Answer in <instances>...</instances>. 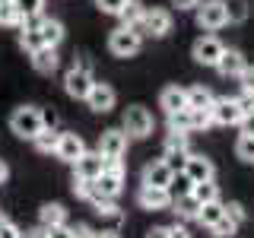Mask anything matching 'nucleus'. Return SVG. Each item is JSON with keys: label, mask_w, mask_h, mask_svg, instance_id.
Returning <instances> with one entry per match:
<instances>
[{"label": "nucleus", "mask_w": 254, "mask_h": 238, "mask_svg": "<svg viewBox=\"0 0 254 238\" xmlns=\"http://www.w3.org/2000/svg\"><path fill=\"white\" fill-rule=\"evenodd\" d=\"M229 22V6L222 0H203L197 6V26L206 29V32H216Z\"/></svg>", "instance_id": "nucleus-3"}, {"label": "nucleus", "mask_w": 254, "mask_h": 238, "mask_svg": "<svg viewBox=\"0 0 254 238\" xmlns=\"http://www.w3.org/2000/svg\"><path fill=\"white\" fill-rule=\"evenodd\" d=\"M181 175H185V181H190V184L210 181L213 178V162L206 156H188L185 165H181Z\"/></svg>", "instance_id": "nucleus-10"}, {"label": "nucleus", "mask_w": 254, "mask_h": 238, "mask_svg": "<svg viewBox=\"0 0 254 238\" xmlns=\"http://www.w3.org/2000/svg\"><path fill=\"white\" fill-rule=\"evenodd\" d=\"M175 206V213H178V219H197V213H200V200H197L194 194H185V197H178V200H172Z\"/></svg>", "instance_id": "nucleus-23"}, {"label": "nucleus", "mask_w": 254, "mask_h": 238, "mask_svg": "<svg viewBox=\"0 0 254 238\" xmlns=\"http://www.w3.org/2000/svg\"><path fill=\"white\" fill-rule=\"evenodd\" d=\"M235 156L242 159V162L254 165V133H242V137H238V143H235Z\"/></svg>", "instance_id": "nucleus-31"}, {"label": "nucleus", "mask_w": 254, "mask_h": 238, "mask_svg": "<svg viewBox=\"0 0 254 238\" xmlns=\"http://www.w3.org/2000/svg\"><path fill=\"white\" fill-rule=\"evenodd\" d=\"M143 13H146V6H143L140 0H127V6L121 10V22H124V26H130V29H137V32H140Z\"/></svg>", "instance_id": "nucleus-25"}, {"label": "nucleus", "mask_w": 254, "mask_h": 238, "mask_svg": "<svg viewBox=\"0 0 254 238\" xmlns=\"http://www.w3.org/2000/svg\"><path fill=\"white\" fill-rule=\"evenodd\" d=\"M95 187L102 190L105 197H118L124 187V175H115V172H102L99 178H95Z\"/></svg>", "instance_id": "nucleus-22"}, {"label": "nucleus", "mask_w": 254, "mask_h": 238, "mask_svg": "<svg viewBox=\"0 0 254 238\" xmlns=\"http://www.w3.org/2000/svg\"><path fill=\"white\" fill-rule=\"evenodd\" d=\"M58 140H61V133L54 130V127H42V130H38V137L32 140V143H35L38 153H54V149H58Z\"/></svg>", "instance_id": "nucleus-26"}, {"label": "nucleus", "mask_w": 254, "mask_h": 238, "mask_svg": "<svg viewBox=\"0 0 254 238\" xmlns=\"http://www.w3.org/2000/svg\"><path fill=\"white\" fill-rule=\"evenodd\" d=\"M0 238H22V232L13 226L10 219H3V222H0Z\"/></svg>", "instance_id": "nucleus-41"}, {"label": "nucleus", "mask_w": 254, "mask_h": 238, "mask_svg": "<svg viewBox=\"0 0 254 238\" xmlns=\"http://www.w3.org/2000/svg\"><path fill=\"white\" fill-rule=\"evenodd\" d=\"M92 83H95V79H92V73H89L86 63L67 70V76H64V89H67V95H70V99H83V102H86V95H89Z\"/></svg>", "instance_id": "nucleus-5"}, {"label": "nucleus", "mask_w": 254, "mask_h": 238, "mask_svg": "<svg viewBox=\"0 0 254 238\" xmlns=\"http://www.w3.org/2000/svg\"><path fill=\"white\" fill-rule=\"evenodd\" d=\"M146 238H169V226H153L146 232Z\"/></svg>", "instance_id": "nucleus-47"}, {"label": "nucleus", "mask_w": 254, "mask_h": 238, "mask_svg": "<svg viewBox=\"0 0 254 238\" xmlns=\"http://www.w3.org/2000/svg\"><path fill=\"white\" fill-rule=\"evenodd\" d=\"M172 6H178V10H197L200 0H172Z\"/></svg>", "instance_id": "nucleus-46"}, {"label": "nucleus", "mask_w": 254, "mask_h": 238, "mask_svg": "<svg viewBox=\"0 0 254 238\" xmlns=\"http://www.w3.org/2000/svg\"><path fill=\"white\" fill-rule=\"evenodd\" d=\"M238 127H242V133H254V111H251V115H245L242 121H238Z\"/></svg>", "instance_id": "nucleus-44"}, {"label": "nucleus", "mask_w": 254, "mask_h": 238, "mask_svg": "<svg viewBox=\"0 0 254 238\" xmlns=\"http://www.w3.org/2000/svg\"><path fill=\"white\" fill-rule=\"evenodd\" d=\"M190 194H194L200 203H213V200H219V187L213 184V178H210V181H197V184H190Z\"/></svg>", "instance_id": "nucleus-28"}, {"label": "nucleus", "mask_w": 254, "mask_h": 238, "mask_svg": "<svg viewBox=\"0 0 254 238\" xmlns=\"http://www.w3.org/2000/svg\"><path fill=\"white\" fill-rule=\"evenodd\" d=\"M6 178H10V169H6V162H3V159H0V184H3Z\"/></svg>", "instance_id": "nucleus-51"}, {"label": "nucleus", "mask_w": 254, "mask_h": 238, "mask_svg": "<svg viewBox=\"0 0 254 238\" xmlns=\"http://www.w3.org/2000/svg\"><path fill=\"white\" fill-rule=\"evenodd\" d=\"M99 153H102V159H121L127 153V133L124 130H105L99 137Z\"/></svg>", "instance_id": "nucleus-12"}, {"label": "nucleus", "mask_w": 254, "mask_h": 238, "mask_svg": "<svg viewBox=\"0 0 254 238\" xmlns=\"http://www.w3.org/2000/svg\"><path fill=\"white\" fill-rule=\"evenodd\" d=\"M105 172V159H102V153L95 149V153H83L73 162V175H79V178H89V181H95L99 175Z\"/></svg>", "instance_id": "nucleus-14"}, {"label": "nucleus", "mask_w": 254, "mask_h": 238, "mask_svg": "<svg viewBox=\"0 0 254 238\" xmlns=\"http://www.w3.org/2000/svg\"><path fill=\"white\" fill-rule=\"evenodd\" d=\"M115 89H111L108 83H92L89 95H86V105H89L92 111H99V115H108L111 108H115Z\"/></svg>", "instance_id": "nucleus-9"}, {"label": "nucleus", "mask_w": 254, "mask_h": 238, "mask_svg": "<svg viewBox=\"0 0 254 238\" xmlns=\"http://www.w3.org/2000/svg\"><path fill=\"white\" fill-rule=\"evenodd\" d=\"M42 127H45L42 124V111L32 108V105H22V108H16L10 115V130L16 137H22V140H35Z\"/></svg>", "instance_id": "nucleus-1"}, {"label": "nucleus", "mask_w": 254, "mask_h": 238, "mask_svg": "<svg viewBox=\"0 0 254 238\" xmlns=\"http://www.w3.org/2000/svg\"><path fill=\"white\" fill-rule=\"evenodd\" d=\"M45 235H48V238H76V235H73V226H67V222H64V226L45 229Z\"/></svg>", "instance_id": "nucleus-38"}, {"label": "nucleus", "mask_w": 254, "mask_h": 238, "mask_svg": "<svg viewBox=\"0 0 254 238\" xmlns=\"http://www.w3.org/2000/svg\"><path fill=\"white\" fill-rule=\"evenodd\" d=\"M213 92L206 89V86H190L188 89V108H210L213 105Z\"/></svg>", "instance_id": "nucleus-27"}, {"label": "nucleus", "mask_w": 254, "mask_h": 238, "mask_svg": "<svg viewBox=\"0 0 254 238\" xmlns=\"http://www.w3.org/2000/svg\"><path fill=\"white\" fill-rule=\"evenodd\" d=\"M235 229H238V222H235L232 216H222L216 226H210V232L216 235V238H232V235H235Z\"/></svg>", "instance_id": "nucleus-34"}, {"label": "nucleus", "mask_w": 254, "mask_h": 238, "mask_svg": "<svg viewBox=\"0 0 254 238\" xmlns=\"http://www.w3.org/2000/svg\"><path fill=\"white\" fill-rule=\"evenodd\" d=\"M92 184H95V181L73 175V187H70V190H73V197H83V200H86V197H89V190H92Z\"/></svg>", "instance_id": "nucleus-37"}, {"label": "nucleus", "mask_w": 254, "mask_h": 238, "mask_svg": "<svg viewBox=\"0 0 254 238\" xmlns=\"http://www.w3.org/2000/svg\"><path fill=\"white\" fill-rule=\"evenodd\" d=\"M38 222H42L45 229H51V226H64V222H67V210H64L61 203H45L42 210H38Z\"/></svg>", "instance_id": "nucleus-20"}, {"label": "nucleus", "mask_w": 254, "mask_h": 238, "mask_svg": "<svg viewBox=\"0 0 254 238\" xmlns=\"http://www.w3.org/2000/svg\"><path fill=\"white\" fill-rule=\"evenodd\" d=\"M140 45H143L140 32L130 29V26H121V29H115L108 35V48H111L115 58H133V54L140 51Z\"/></svg>", "instance_id": "nucleus-2"}, {"label": "nucleus", "mask_w": 254, "mask_h": 238, "mask_svg": "<svg viewBox=\"0 0 254 238\" xmlns=\"http://www.w3.org/2000/svg\"><path fill=\"white\" fill-rule=\"evenodd\" d=\"M0 26H26V19L13 6V0H0Z\"/></svg>", "instance_id": "nucleus-30"}, {"label": "nucleus", "mask_w": 254, "mask_h": 238, "mask_svg": "<svg viewBox=\"0 0 254 238\" xmlns=\"http://www.w3.org/2000/svg\"><path fill=\"white\" fill-rule=\"evenodd\" d=\"M83 153H86V143H83L79 133H61L58 149H54V156H58L61 162H70V165H73Z\"/></svg>", "instance_id": "nucleus-13"}, {"label": "nucleus", "mask_w": 254, "mask_h": 238, "mask_svg": "<svg viewBox=\"0 0 254 238\" xmlns=\"http://www.w3.org/2000/svg\"><path fill=\"white\" fill-rule=\"evenodd\" d=\"M146 32V35H156V38H162V35H169L172 32V13L169 10H146L143 13V22H140V35Z\"/></svg>", "instance_id": "nucleus-7"}, {"label": "nucleus", "mask_w": 254, "mask_h": 238, "mask_svg": "<svg viewBox=\"0 0 254 238\" xmlns=\"http://www.w3.org/2000/svg\"><path fill=\"white\" fill-rule=\"evenodd\" d=\"M222 51H226V45H222L216 35H203V38L194 42V60L203 63V67H216Z\"/></svg>", "instance_id": "nucleus-6"}, {"label": "nucleus", "mask_w": 254, "mask_h": 238, "mask_svg": "<svg viewBox=\"0 0 254 238\" xmlns=\"http://www.w3.org/2000/svg\"><path fill=\"white\" fill-rule=\"evenodd\" d=\"M38 32H42L45 45H51V48H58L64 42V22L58 19H38Z\"/></svg>", "instance_id": "nucleus-21"}, {"label": "nucleus", "mask_w": 254, "mask_h": 238, "mask_svg": "<svg viewBox=\"0 0 254 238\" xmlns=\"http://www.w3.org/2000/svg\"><path fill=\"white\" fill-rule=\"evenodd\" d=\"M159 105L165 108V115H175V111L188 108V89H181V86H169V89H162Z\"/></svg>", "instance_id": "nucleus-19"}, {"label": "nucleus", "mask_w": 254, "mask_h": 238, "mask_svg": "<svg viewBox=\"0 0 254 238\" xmlns=\"http://www.w3.org/2000/svg\"><path fill=\"white\" fill-rule=\"evenodd\" d=\"M175 181V169L165 159H156V162H146L143 169V184H156V187H169Z\"/></svg>", "instance_id": "nucleus-11"}, {"label": "nucleus", "mask_w": 254, "mask_h": 238, "mask_svg": "<svg viewBox=\"0 0 254 238\" xmlns=\"http://www.w3.org/2000/svg\"><path fill=\"white\" fill-rule=\"evenodd\" d=\"M95 6H99L102 13H108V16H121V10L127 6V0H95Z\"/></svg>", "instance_id": "nucleus-36"}, {"label": "nucleus", "mask_w": 254, "mask_h": 238, "mask_svg": "<svg viewBox=\"0 0 254 238\" xmlns=\"http://www.w3.org/2000/svg\"><path fill=\"white\" fill-rule=\"evenodd\" d=\"M245 54L242 51H235V48H226V51H222V58H219V63H216V70L222 76H238L245 70Z\"/></svg>", "instance_id": "nucleus-18"}, {"label": "nucleus", "mask_w": 254, "mask_h": 238, "mask_svg": "<svg viewBox=\"0 0 254 238\" xmlns=\"http://www.w3.org/2000/svg\"><path fill=\"white\" fill-rule=\"evenodd\" d=\"M73 235H76V238H95V232H92L89 226H83V222H79V226H73Z\"/></svg>", "instance_id": "nucleus-48"}, {"label": "nucleus", "mask_w": 254, "mask_h": 238, "mask_svg": "<svg viewBox=\"0 0 254 238\" xmlns=\"http://www.w3.org/2000/svg\"><path fill=\"white\" fill-rule=\"evenodd\" d=\"M38 19H42V16H32V19H26V26H22V32H19V48L26 54H35L38 48L45 45L42 32H38Z\"/></svg>", "instance_id": "nucleus-16"}, {"label": "nucleus", "mask_w": 254, "mask_h": 238, "mask_svg": "<svg viewBox=\"0 0 254 238\" xmlns=\"http://www.w3.org/2000/svg\"><path fill=\"white\" fill-rule=\"evenodd\" d=\"M32 58V67L38 70V73H54L58 70V63H61V58H58V48H51V45H42L35 54H29Z\"/></svg>", "instance_id": "nucleus-17"}, {"label": "nucleus", "mask_w": 254, "mask_h": 238, "mask_svg": "<svg viewBox=\"0 0 254 238\" xmlns=\"http://www.w3.org/2000/svg\"><path fill=\"white\" fill-rule=\"evenodd\" d=\"M242 108H238V102L235 99H216L213 102V121L216 124H222V127H232V124H238L242 121Z\"/></svg>", "instance_id": "nucleus-15"}, {"label": "nucleus", "mask_w": 254, "mask_h": 238, "mask_svg": "<svg viewBox=\"0 0 254 238\" xmlns=\"http://www.w3.org/2000/svg\"><path fill=\"white\" fill-rule=\"evenodd\" d=\"M185 159H188V149H185V153H165V162H169L172 169H181Z\"/></svg>", "instance_id": "nucleus-43"}, {"label": "nucleus", "mask_w": 254, "mask_h": 238, "mask_svg": "<svg viewBox=\"0 0 254 238\" xmlns=\"http://www.w3.org/2000/svg\"><path fill=\"white\" fill-rule=\"evenodd\" d=\"M42 124L45 127H54V124H58V115H54V111H42Z\"/></svg>", "instance_id": "nucleus-49"}, {"label": "nucleus", "mask_w": 254, "mask_h": 238, "mask_svg": "<svg viewBox=\"0 0 254 238\" xmlns=\"http://www.w3.org/2000/svg\"><path fill=\"white\" fill-rule=\"evenodd\" d=\"M226 216H232L235 222H245V206L242 203H226Z\"/></svg>", "instance_id": "nucleus-42"}, {"label": "nucleus", "mask_w": 254, "mask_h": 238, "mask_svg": "<svg viewBox=\"0 0 254 238\" xmlns=\"http://www.w3.org/2000/svg\"><path fill=\"white\" fill-rule=\"evenodd\" d=\"M137 200H140L143 210H153V213H159V210H169V206H172V194H169V187L143 184V187H140V194H137Z\"/></svg>", "instance_id": "nucleus-8"}, {"label": "nucleus", "mask_w": 254, "mask_h": 238, "mask_svg": "<svg viewBox=\"0 0 254 238\" xmlns=\"http://www.w3.org/2000/svg\"><path fill=\"white\" fill-rule=\"evenodd\" d=\"M238 108H242V115H251L254 111V92L251 89H242V95H238Z\"/></svg>", "instance_id": "nucleus-39"}, {"label": "nucleus", "mask_w": 254, "mask_h": 238, "mask_svg": "<svg viewBox=\"0 0 254 238\" xmlns=\"http://www.w3.org/2000/svg\"><path fill=\"white\" fill-rule=\"evenodd\" d=\"M222 216H226V203L213 200V203H203V206H200V213H197V222L210 229V226H216Z\"/></svg>", "instance_id": "nucleus-24"}, {"label": "nucleus", "mask_w": 254, "mask_h": 238, "mask_svg": "<svg viewBox=\"0 0 254 238\" xmlns=\"http://www.w3.org/2000/svg\"><path fill=\"white\" fill-rule=\"evenodd\" d=\"M169 238H190V232L185 226H178V222H175V226H169Z\"/></svg>", "instance_id": "nucleus-45"}, {"label": "nucleus", "mask_w": 254, "mask_h": 238, "mask_svg": "<svg viewBox=\"0 0 254 238\" xmlns=\"http://www.w3.org/2000/svg\"><path fill=\"white\" fill-rule=\"evenodd\" d=\"M238 79H242V89H251L254 92V67H251V63H245V70L238 73Z\"/></svg>", "instance_id": "nucleus-40"}, {"label": "nucleus", "mask_w": 254, "mask_h": 238, "mask_svg": "<svg viewBox=\"0 0 254 238\" xmlns=\"http://www.w3.org/2000/svg\"><path fill=\"white\" fill-rule=\"evenodd\" d=\"M22 238H48V235H45V226H42V229H32V232H26Z\"/></svg>", "instance_id": "nucleus-50"}, {"label": "nucleus", "mask_w": 254, "mask_h": 238, "mask_svg": "<svg viewBox=\"0 0 254 238\" xmlns=\"http://www.w3.org/2000/svg\"><path fill=\"white\" fill-rule=\"evenodd\" d=\"M95 238H121L118 232H95Z\"/></svg>", "instance_id": "nucleus-52"}, {"label": "nucleus", "mask_w": 254, "mask_h": 238, "mask_svg": "<svg viewBox=\"0 0 254 238\" xmlns=\"http://www.w3.org/2000/svg\"><path fill=\"white\" fill-rule=\"evenodd\" d=\"M169 130H181V133H190L194 130V118H190V108H181L169 115Z\"/></svg>", "instance_id": "nucleus-29"}, {"label": "nucleus", "mask_w": 254, "mask_h": 238, "mask_svg": "<svg viewBox=\"0 0 254 238\" xmlns=\"http://www.w3.org/2000/svg\"><path fill=\"white\" fill-rule=\"evenodd\" d=\"M190 118H194V130L216 124V121H213V105H210V108H190Z\"/></svg>", "instance_id": "nucleus-35"}, {"label": "nucleus", "mask_w": 254, "mask_h": 238, "mask_svg": "<svg viewBox=\"0 0 254 238\" xmlns=\"http://www.w3.org/2000/svg\"><path fill=\"white\" fill-rule=\"evenodd\" d=\"M185 149H188V133L169 130V137H165V153H185Z\"/></svg>", "instance_id": "nucleus-33"}, {"label": "nucleus", "mask_w": 254, "mask_h": 238, "mask_svg": "<svg viewBox=\"0 0 254 238\" xmlns=\"http://www.w3.org/2000/svg\"><path fill=\"white\" fill-rule=\"evenodd\" d=\"M124 133L133 140H143L153 133V115H149L143 105H130L124 111Z\"/></svg>", "instance_id": "nucleus-4"}, {"label": "nucleus", "mask_w": 254, "mask_h": 238, "mask_svg": "<svg viewBox=\"0 0 254 238\" xmlns=\"http://www.w3.org/2000/svg\"><path fill=\"white\" fill-rule=\"evenodd\" d=\"M13 6L19 10L22 19H32V16H42V6L45 0H13Z\"/></svg>", "instance_id": "nucleus-32"}]
</instances>
